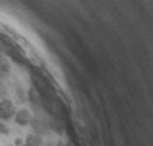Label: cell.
I'll list each match as a JSON object with an SVG mask.
<instances>
[{
    "instance_id": "cell-1",
    "label": "cell",
    "mask_w": 153,
    "mask_h": 146,
    "mask_svg": "<svg viewBox=\"0 0 153 146\" xmlns=\"http://www.w3.org/2000/svg\"><path fill=\"white\" fill-rule=\"evenodd\" d=\"M15 114H16L15 104L7 98L0 100V119L1 120H9V119L15 117Z\"/></svg>"
},
{
    "instance_id": "cell-2",
    "label": "cell",
    "mask_w": 153,
    "mask_h": 146,
    "mask_svg": "<svg viewBox=\"0 0 153 146\" xmlns=\"http://www.w3.org/2000/svg\"><path fill=\"white\" fill-rule=\"evenodd\" d=\"M15 121L19 126H27L32 121V114H30V112L27 109H20L15 114Z\"/></svg>"
},
{
    "instance_id": "cell-3",
    "label": "cell",
    "mask_w": 153,
    "mask_h": 146,
    "mask_svg": "<svg viewBox=\"0 0 153 146\" xmlns=\"http://www.w3.org/2000/svg\"><path fill=\"white\" fill-rule=\"evenodd\" d=\"M26 145L27 146H43V139L41 138V135H38V133L27 135V138H26Z\"/></svg>"
},
{
    "instance_id": "cell-4",
    "label": "cell",
    "mask_w": 153,
    "mask_h": 146,
    "mask_svg": "<svg viewBox=\"0 0 153 146\" xmlns=\"http://www.w3.org/2000/svg\"><path fill=\"white\" fill-rule=\"evenodd\" d=\"M9 69H10V64L7 62V60L0 54V75L1 74H6V72H9Z\"/></svg>"
},
{
    "instance_id": "cell-5",
    "label": "cell",
    "mask_w": 153,
    "mask_h": 146,
    "mask_svg": "<svg viewBox=\"0 0 153 146\" xmlns=\"http://www.w3.org/2000/svg\"><path fill=\"white\" fill-rule=\"evenodd\" d=\"M20 146H27V145H26V143H25V145H20Z\"/></svg>"
}]
</instances>
